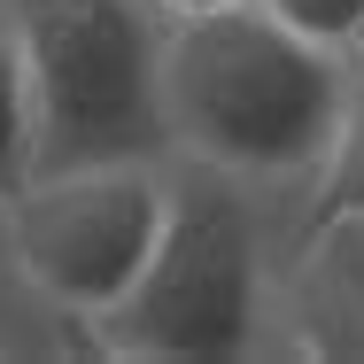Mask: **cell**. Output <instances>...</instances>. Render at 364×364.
I'll list each match as a JSON object with an SVG mask.
<instances>
[{"mask_svg": "<svg viewBox=\"0 0 364 364\" xmlns=\"http://www.w3.org/2000/svg\"><path fill=\"white\" fill-rule=\"evenodd\" d=\"M349 55L302 39L264 0L163 23V124L171 155L218 163L248 186L318 178L341 124Z\"/></svg>", "mask_w": 364, "mask_h": 364, "instance_id": "1", "label": "cell"}, {"mask_svg": "<svg viewBox=\"0 0 364 364\" xmlns=\"http://www.w3.org/2000/svg\"><path fill=\"white\" fill-rule=\"evenodd\" d=\"M272 310V240L256 218V186L218 163H163V225L140 279L93 326L117 357L155 364H232L264 341Z\"/></svg>", "mask_w": 364, "mask_h": 364, "instance_id": "2", "label": "cell"}, {"mask_svg": "<svg viewBox=\"0 0 364 364\" xmlns=\"http://www.w3.org/2000/svg\"><path fill=\"white\" fill-rule=\"evenodd\" d=\"M31 171L77 163H171L163 124V16L147 0H8Z\"/></svg>", "mask_w": 364, "mask_h": 364, "instance_id": "3", "label": "cell"}, {"mask_svg": "<svg viewBox=\"0 0 364 364\" xmlns=\"http://www.w3.org/2000/svg\"><path fill=\"white\" fill-rule=\"evenodd\" d=\"M163 225V163H77V171H31L8 202V264L23 287H39L70 318H101L140 279Z\"/></svg>", "mask_w": 364, "mask_h": 364, "instance_id": "4", "label": "cell"}, {"mask_svg": "<svg viewBox=\"0 0 364 364\" xmlns=\"http://www.w3.org/2000/svg\"><path fill=\"white\" fill-rule=\"evenodd\" d=\"M279 310L302 357L364 364V210H333L302 225L279 272Z\"/></svg>", "mask_w": 364, "mask_h": 364, "instance_id": "5", "label": "cell"}, {"mask_svg": "<svg viewBox=\"0 0 364 364\" xmlns=\"http://www.w3.org/2000/svg\"><path fill=\"white\" fill-rule=\"evenodd\" d=\"M318 202L310 218H333V210H364V55H349V85H341V124H333V147L318 163Z\"/></svg>", "mask_w": 364, "mask_h": 364, "instance_id": "6", "label": "cell"}, {"mask_svg": "<svg viewBox=\"0 0 364 364\" xmlns=\"http://www.w3.org/2000/svg\"><path fill=\"white\" fill-rule=\"evenodd\" d=\"M31 178V93H23V47L0 0V202Z\"/></svg>", "mask_w": 364, "mask_h": 364, "instance_id": "7", "label": "cell"}, {"mask_svg": "<svg viewBox=\"0 0 364 364\" xmlns=\"http://www.w3.org/2000/svg\"><path fill=\"white\" fill-rule=\"evenodd\" d=\"M279 23H294L302 39H318V47H349V31L364 23V0H264Z\"/></svg>", "mask_w": 364, "mask_h": 364, "instance_id": "8", "label": "cell"}, {"mask_svg": "<svg viewBox=\"0 0 364 364\" xmlns=\"http://www.w3.org/2000/svg\"><path fill=\"white\" fill-rule=\"evenodd\" d=\"M163 23H186V16H210V8H232V0H147Z\"/></svg>", "mask_w": 364, "mask_h": 364, "instance_id": "9", "label": "cell"}, {"mask_svg": "<svg viewBox=\"0 0 364 364\" xmlns=\"http://www.w3.org/2000/svg\"><path fill=\"white\" fill-rule=\"evenodd\" d=\"M341 55H364V23H357V31H349V47H341Z\"/></svg>", "mask_w": 364, "mask_h": 364, "instance_id": "10", "label": "cell"}]
</instances>
